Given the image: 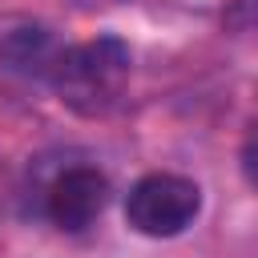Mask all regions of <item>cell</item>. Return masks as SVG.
Masks as SVG:
<instances>
[{
  "label": "cell",
  "mask_w": 258,
  "mask_h": 258,
  "mask_svg": "<svg viewBox=\"0 0 258 258\" xmlns=\"http://www.w3.org/2000/svg\"><path fill=\"white\" fill-rule=\"evenodd\" d=\"M202 210V189L177 173H149L125 198V218L145 238H173L181 234Z\"/></svg>",
  "instance_id": "cell-2"
},
{
  "label": "cell",
  "mask_w": 258,
  "mask_h": 258,
  "mask_svg": "<svg viewBox=\"0 0 258 258\" xmlns=\"http://www.w3.org/2000/svg\"><path fill=\"white\" fill-rule=\"evenodd\" d=\"M242 173H246L250 185H258V121L250 125V133L242 141Z\"/></svg>",
  "instance_id": "cell-5"
},
{
  "label": "cell",
  "mask_w": 258,
  "mask_h": 258,
  "mask_svg": "<svg viewBox=\"0 0 258 258\" xmlns=\"http://www.w3.org/2000/svg\"><path fill=\"white\" fill-rule=\"evenodd\" d=\"M125 77H129V48L117 36H97L89 44L60 48V56L48 73L60 101L89 117L117 105Z\"/></svg>",
  "instance_id": "cell-1"
},
{
  "label": "cell",
  "mask_w": 258,
  "mask_h": 258,
  "mask_svg": "<svg viewBox=\"0 0 258 258\" xmlns=\"http://www.w3.org/2000/svg\"><path fill=\"white\" fill-rule=\"evenodd\" d=\"M226 24L230 28H258V0H230Z\"/></svg>",
  "instance_id": "cell-4"
},
{
  "label": "cell",
  "mask_w": 258,
  "mask_h": 258,
  "mask_svg": "<svg viewBox=\"0 0 258 258\" xmlns=\"http://www.w3.org/2000/svg\"><path fill=\"white\" fill-rule=\"evenodd\" d=\"M109 202V181L105 173L89 169V165H77V169H64L52 189H48V218L60 226V230H85L101 218Z\"/></svg>",
  "instance_id": "cell-3"
}]
</instances>
